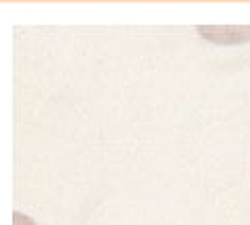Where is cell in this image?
Segmentation results:
<instances>
[{"label": "cell", "mask_w": 250, "mask_h": 225, "mask_svg": "<svg viewBox=\"0 0 250 225\" xmlns=\"http://www.w3.org/2000/svg\"><path fill=\"white\" fill-rule=\"evenodd\" d=\"M196 33L211 43L234 46L250 41V25H199Z\"/></svg>", "instance_id": "1"}]
</instances>
